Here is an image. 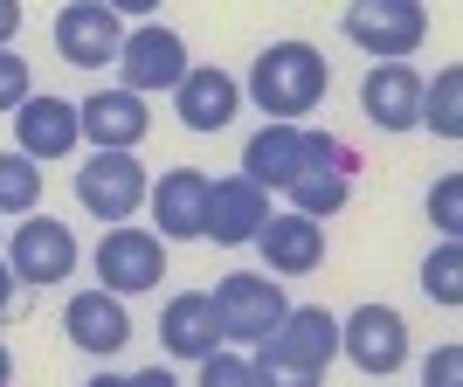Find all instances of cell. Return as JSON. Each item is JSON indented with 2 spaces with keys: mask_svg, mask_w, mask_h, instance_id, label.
Listing matches in <instances>:
<instances>
[{
  "mask_svg": "<svg viewBox=\"0 0 463 387\" xmlns=\"http://www.w3.org/2000/svg\"><path fill=\"white\" fill-rule=\"evenodd\" d=\"M332 90V62L311 49V42H270L263 56L250 62V97L270 125H298L326 104Z\"/></svg>",
  "mask_w": 463,
  "mask_h": 387,
  "instance_id": "1",
  "label": "cell"
},
{
  "mask_svg": "<svg viewBox=\"0 0 463 387\" xmlns=\"http://www.w3.org/2000/svg\"><path fill=\"white\" fill-rule=\"evenodd\" d=\"M353 174H360V153L332 132H305V153H298V174H290V214H311V222H332V214L353 201Z\"/></svg>",
  "mask_w": 463,
  "mask_h": 387,
  "instance_id": "2",
  "label": "cell"
},
{
  "mask_svg": "<svg viewBox=\"0 0 463 387\" xmlns=\"http://www.w3.org/2000/svg\"><path fill=\"white\" fill-rule=\"evenodd\" d=\"M208 297H214L222 339H235V346H263V339L284 326V311H290L284 284H270V277H256V270H229Z\"/></svg>",
  "mask_w": 463,
  "mask_h": 387,
  "instance_id": "3",
  "label": "cell"
},
{
  "mask_svg": "<svg viewBox=\"0 0 463 387\" xmlns=\"http://www.w3.org/2000/svg\"><path fill=\"white\" fill-rule=\"evenodd\" d=\"M339 28H346L353 49H367L373 62H402L422 49L429 35V7L422 0H353L346 14H339Z\"/></svg>",
  "mask_w": 463,
  "mask_h": 387,
  "instance_id": "4",
  "label": "cell"
},
{
  "mask_svg": "<svg viewBox=\"0 0 463 387\" xmlns=\"http://www.w3.org/2000/svg\"><path fill=\"white\" fill-rule=\"evenodd\" d=\"M187 42H180V28H159V21H138V28H125V42H118V90L132 97H153V90H180V77H187Z\"/></svg>",
  "mask_w": 463,
  "mask_h": 387,
  "instance_id": "5",
  "label": "cell"
},
{
  "mask_svg": "<svg viewBox=\"0 0 463 387\" xmlns=\"http://www.w3.org/2000/svg\"><path fill=\"white\" fill-rule=\"evenodd\" d=\"M146 194H153V180H146L138 153H90L83 174H77V201L97 222H111V229H125V222L146 208Z\"/></svg>",
  "mask_w": 463,
  "mask_h": 387,
  "instance_id": "6",
  "label": "cell"
},
{
  "mask_svg": "<svg viewBox=\"0 0 463 387\" xmlns=\"http://www.w3.org/2000/svg\"><path fill=\"white\" fill-rule=\"evenodd\" d=\"M339 353H346L360 373L387 381V373L408 367V318L394 305H360L339 318Z\"/></svg>",
  "mask_w": 463,
  "mask_h": 387,
  "instance_id": "7",
  "label": "cell"
},
{
  "mask_svg": "<svg viewBox=\"0 0 463 387\" xmlns=\"http://www.w3.org/2000/svg\"><path fill=\"white\" fill-rule=\"evenodd\" d=\"M0 263L14 270V284H62V277L77 270V235L62 229L56 214H28L0 242Z\"/></svg>",
  "mask_w": 463,
  "mask_h": 387,
  "instance_id": "8",
  "label": "cell"
},
{
  "mask_svg": "<svg viewBox=\"0 0 463 387\" xmlns=\"http://www.w3.org/2000/svg\"><path fill=\"white\" fill-rule=\"evenodd\" d=\"M166 284V242L153 229H104L97 242V290L132 297V290H159Z\"/></svg>",
  "mask_w": 463,
  "mask_h": 387,
  "instance_id": "9",
  "label": "cell"
},
{
  "mask_svg": "<svg viewBox=\"0 0 463 387\" xmlns=\"http://www.w3.org/2000/svg\"><path fill=\"white\" fill-rule=\"evenodd\" d=\"M118 42H125V14H118L111 0H70L56 14V49H62V62H77V70L118 62Z\"/></svg>",
  "mask_w": 463,
  "mask_h": 387,
  "instance_id": "10",
  "label": "cell"
},
{
  "mask_svg": "<svg viewBox=\"0 0 463 387\" xmlns=\"http://www.w3.org/2000/svg\"><path fill=\"white\" fill-rule=\"evenodd\" d=\"M256 353H270V360H290V367L326 373L332 360H339V318H332L326 305H290V311H284V326H277Z\"/></svg>",
  "mask_w": 463,
  "mask_h": 387,
  "instance_id": "11",
  "label": "cell"
},
{
  "mask_svg": "<svg viewBox=\"0 0 463 387\" xmlns=\"http://www.w3.org/2000/svg\"><path fill=\"white\" fill-rule=\"evenodd\" d=\"M62 332H70V346L111 360V353L132 346V311H125V297H111V290H77V297L62 305Z\"/></svg>",
  "mask_w": 463,
  "mask_h": 387,
  "instance_id": "12",
  "label": "cell"
},
{
  "mask_svg": "<svg viewBox=\"0 0 463 387\" xmlns=\"http://www.w3.org/2000/svg\"><path fill=\"white\" fill-rule=\"evenodd\" d=\"M270 222V194L250 187V180H208V214H201V235L235 250V242H256V229Z\"/></svg>",
  "mask_w": 463,
  "mask_h": 387,
  "instance_id": "13",
  "label": "cell"
},
{
  "mask_svg": "<svg viewBox=\"0 0 463 387\" xmlns=\"http://www.w3.org/2000/svg\"><path fill=\"white\" fill-rule=\"evenodd\" d=\"M77 125L90 138V153H138V138H146V97L132 90H90L77 104Z\"/></svg>",
  "mask_w": 463,
  "mask_h": 387,
  "instance_id": "14",
  "label": "cell"
},
{
  "mask_svg": "<svg viewBox=\"0 0 463 387\" xmlns=\"http://www.w3.org/2000/svg\"><path fill=\"white\" fill-rule=\"evenodd\" d=\"M146 208H153L159 242H201V214H208V174H201V166H174V174H159V187L146 194Z\"/></svg>",
  "mask_w": 463,
  "mask_h": 387,
  "instance_id": "15",
  "label": "cell"
},
{
  "mask_svg": "<svg viewBox=\"0 0 463 387\" xmlns=\"http://www.w3.org/2000/svg\"><path fill=\"white\" fill-rule=\"evenodd\" d=\"M256 250L270 263L277 277H311L326 263V222H311V214H270L263 229H256Z\"/></svg>",
  "mask_w": 463,
  "mask_h": 387,
  "instance_id": "16",
  "label": "cell"
},
{
  "mask_svg": "<svg viewBox=\"0 0 463 387\" xmlns=\"http://www.w3.org/2000/svg\"><path fill=\"white\" fill-rule=\"evenodd\" d=\"M14 132H21V146L14 153H28L42 166V159H62V153H77V138H83V125H77V104L70 97H28L14 111Z\"/></svg>",
  "mask_w": 463,
  "mask_h": 387,
  "instance_id": "17",
  "label": "cell"
},
{
  "mask_svg": "<svg viewBox=\"0 0 463 387\" xmlns=\"http://www.w3.org/2000/svg\"><path fill=\"white\" fill-rule=\"evenodd\" d=\"M360 104L381 132H415L422 125V77L408 62H373L367 83H360Z\"/></svg>",
  "mask_w": 463,
  "mask_h": 387,
  "instance_id": "18",
  "label": "cell"
},
{
  "mask_svg": "<svg viewBox=\"0 0 463 387\" xmlns=\"http://www.w3.org/2000/svg\"><path fill=\"white\" fill-rule=\"evenodd\" d=\"M235 104H242V83L229 77V70H214V62H194L187 77H180L174 90V111L187 132H222L235 118Z\"/></svg>",
  "mask_w": 463,
  "mask_h": 387,
  "instance_id": "19",
  "label": "cell"
},
{
  "mask_svg": "<svg viewBox=\"0 0 463 387\" xmlns=\"http://www.w3.org/2000/svg\"><path fill=\"white\" fill-rule=\"evenodd\" d=\"M159 346L174 353V360H208V353H222V326H214L208 290H180L174 305L159 311Z\"/></svg>",
  "mask_w": 463,
  "mask_h": 387,
  "instance_id": "20",
  "label": "cell"
},
{
  "mask_svg": "<svg viewBox=\"0 0 463 387\" xmlns=\"http://www.w3.org/2000/svg\"><path fill=\"white\" fill-rule=\"evenodd\" d=\"M298 153H305V125H263V132L242 146V180L250 187H290L298 174Z\"/></svg>",
  "mask_w": 463,
  "mask_h": 387,
  "instance_id": "21",
  "label": "cell"
},
{
  "mask_svg": "<svg viewBox=\"0 0 463 387\" xmlns=\"http://www.w3.org/2000/svg\"><path fill=\"white\" fill-rule=\"evenodd\" d=\"M422 125L436 138H463V70H443L436 83H422Z\"/></svg>",
  "mask_w": 463,
  "mask_h": 387,
  "instance_id": "22",
  "label": "cell"
},
{
  "mask_svg": "<svg viewBox=\"0 0 463 387\" xmlns=\"http://www.w3.org/2000/svg\"><path fill=\"white\" fill-rule=\"evenodd\" d=\"M42 201V166L28 153H0V214H35Z\"/></svg>",
  "mask_w": 463,
  "mask_h": 387,
  "instance_id": "23",
  "label": "cell"
},
{
  "mask_svg": "<svg viewBox=\"0 0 463 387\" xmlns=\"http://www.w3.org/2000/svg\"><path fill=\"white\" fill-rule=\"evenodd\" d=\"M422 290H429L443 311L463 305V242H436V256L422 263Z\"/></svg>",
  "mask_w": 463,
  "mask_h": 387,
  "instance_id": "24",
  "label": "cell"
},
{
  "mask_svg": "<svg viewBox=\"0 0 463 387\" xmlns=\"http://www.w3.org/2000/svg\"><path fill=\"white\" fill-rule=\"evenodd\" d=\"M250 367H256V387H326V373L290 367V360H270V353H250Z\"/></svg>",
  "mask_w": 463,
  "mask_h": 387,
  "instance_id": "25",
  "label": "cell"
},
{
  "mask_svg": "<svg viewBox=\"0 0 463 387\" xmlns=\"http://www.w3.org/2000/svg\"><path fill=\"white\" fill-rule=\"evenodd\" d=\"M429 214H436L443 242H457V229H463V180H457V174L436 180V194H429Z\"/></svg>",
  "mask_w": 463,
  "mask_h": 387,
  "instance_id": "26",
  "label": "cell"
},
{
  "mask_svg": "<svg viewBox=\"0 0 463 387\" xmlns=\"http://www.w3.org/2000/svg\"><path fill=\"white\" fill-rule=\"evenodd\" d=\"M201 387H256V367L242 353H208L201 360Z\"/></svg>",
  "mask_w": 463,
  "mask_h": 387,
  "instance_id": "27",
  "label": "cell"
},
{
  "mask_svg": "<svg viewBox=\"0 0 463 387\" xmlns=\"http://www.w3.org/2000/svg\"><path fill=\"white\" fill-rule=\"evenodd\" d=\"M35 97V83H28V62L14 56V49H0V111H21Z\"/></svg>",
  "mask_w": 463,
  "mask_h": 387,
  "instance_id": "28",
  "label": "cell"
},
{
  "mask_svg": "<svg viewBox=\"0 0 463 387\" xmlns=\"http://www.w3.org/2000/svg\"><path fill=\"white\" fill-rule=\"evenodd\" d=\"M422 387H463V346H436L422 360Z\"/></svg>",
  "mask_w": 463,
  "mask_h": 387,
  "instance_id": "29",
  "label": "cell"
},
{
  "mask_svg": "<svg viewBox=\"0 0 463 387\" xmlns=\"http://www.w3.org/2000/svg\"><path fill=\"white\" fill-rule=\"evenodd\" d=\"M14 35H21V7L0 0V49H14Z\"/></svg>",
  "mask_w": 463,
  "mask_h": 387,
  "instance_id": "30",
  "label": "cell"
},
{
  "mask_svg": "<svg viewBox=\"0 0 463 387\" xmlns=\"http://www.w3.org/2000/svg\"><path fill=\"white\" fill-rule=\"evenodd\" d=\"M132 387H180L166 367H146V373H132Z\"/></svg>",
  "mask_w": 463,
  "mask_h": 387,
  "instance_id": "31",
  "label": "cell"
},
{
  "mask_svg": "<svg viewBox=\"0 0 463 387\" xmlns=\"http://www.w3.org/2000/svg\"><path fill=\"white\" fill-rule=\"evenodd\" d=\"M14 297H21V284H14V270H7V263H0V311L14 305Z\"/></svg>",
  "mask_w": 463,
  "mask_h": 387,
  "instance_id": "32",
  "label": "cell"
},
{
  "mask_svg": "<svg viewBox=\"0 0 463 387\" xmlns=\"http://www.w3.org/2000/svg\"><path fill=\"white\" fill-rule=\"evenodd\" d=\"M83 387H132V373H90Z\"/></svg>",
  "mask_w": 463,
  "mask_h": 387,
  "instance_id": "33",
  "label": "cell"
},
{
  "mask_svg": "<svg viewBox=\"0 0 463 387\" xmlns=\"http://www.w3.org/2000/svg\"><path fill=\"white\" fill-rule=\"evenodd\" d=\"M7 381H14V360H7V346H0V387H7Z\"/></svg>",
  "mask_w": 463,
  "mask_h": 387,
  "instance_id": "34",
  "label": "cell"
}]
</instances>
